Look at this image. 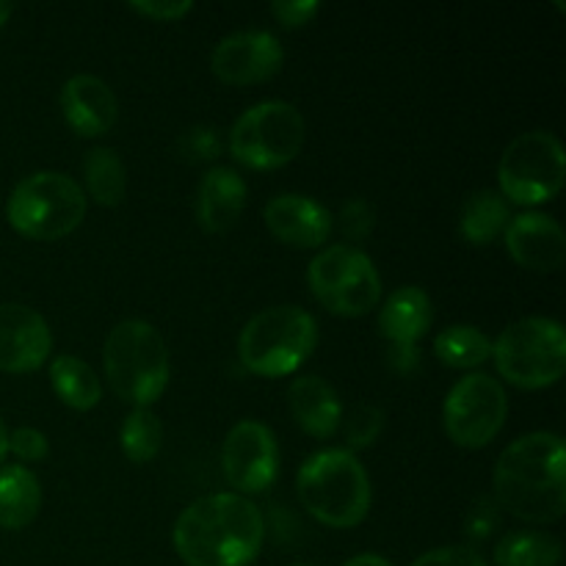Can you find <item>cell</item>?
<instances>
[{
  "label": "cell",
  "mask_w": 566,
  "mask_h": 566,
  "mask_svg": "<svg viewBox=\"0 0 566 566\" xmlns=\"http://www.w3.org/2000/svg\"><path fill=\"white\" fill-rule=\"evenodd\" d=\"M497 503L525 523L551 525L566 512V448L553 431H534L501 453L492 473Z\"/></svg>",
  "instance_id": "1"
},
{
  "label": "cell",
  "mask_w": 566,
  "mask_h": 566,
  "mask_svg": "<svg viewBox=\"0 0 566 566\" xmlns=\"http://www.w3.org/2000/svg\"><path fill=\"white\" fill-rule=\"evenodd\" d=\"M260 509L235 492L193 501L175 525L177 556L186 566H249L263 547Z\"/></svg>",
  "instance_id": "2"
},
{
  "label": "cell",
  "mask_w": 566,
  "mask_h": 566,
  "mask_svg": "<svg viewBox=\"0 0 566 566\" xmlns=\"http://www.w3.org/2000/svg\"><path fill=\"white\" fill-rule=\"evenodd\" d=\"M302 506L329 528H354L370 512V479L346 448L313 453L296 475Z\"/></svg>",
  "instance_id": "3"
},
{
  "label": "cell",
  "mask_w": 566,
  "mask_h": 566,
  "mask_svg": "<svg viewBox=\"0 0 566 566\" xmlns=\"http://www.w3.org/2000/svg\"><path fill=\"white\" fill-rule=\"evenodd\" d=\"M105 376L122 401L149 409L169 385V348L147 321H122L105 337Z\"/></svg>",
  "instance_id": "4"
},
{
  "label": "cell",
  "mask_w": 566,
  "mask_h": 566,
  "mask_svg": "<svg viewBox=\"0 0 566 566\" xmlns=\"http://www.w3.org/2000/svg\"><path fill=\"white\" fill-rule=\"evenodd\" d=\"M315 346H318V324L313 315L293 304H282L249 318L238 337V357L249 374L280 379L296 374Z\"/></svg>",
  "instance_id": "5"
},
{
  "label": "cell",
  "mask_w": 566,
  "mask_h": 566,
  "mask_svg": "<svg viewBox=\"0 0 566 566\" xmlns=\"http://www.w3.org/2000/svg\"><path fill=\"white\" fill-rule=\"evenodd\" d=\"M495 368L520 390H545L566 370L564 326L553 318H523L509 324L492 343Z\"/></svg>",
  "instance_id": "6"
},
{
  "label": "cell",
  "mask_w": 566,
  "mask_h": 566,
  "mask_svg": "<svg viewBox=\"0 0 566 566\" xmlns=\"http://www.w3.org/2000/svg\"><path fill=\"white\" fill-rule=\"evenodd\" d=\"M9 224L33 241H59L75 232L86 216V193L61 171H36L11 191Z\"/></svg>",
  "instance_id": "7"
},
{
  "label": "cell",
  "mask_w": 566,
  "mask_h": 566,
  "mask_svg": "<svg viewBox=\"0 0 566 566\" xmlns=\"http://www.w3.org/2000/svg\"><path fill=\"white\" fill-rule=\"evenodd\" d=\"M307 125L296 105L269 99L238 116L230 130V153L247 169L271 171L287 166L304 147Z\"/></svg>",
  "instance_id": "8"
},
{
  "label": "cell",
  "mask_w": 566,
  "mask_h": 566,
  "mask_svg": "<svg viewBox=\"0 0 566 566\" xmlns=\"http://www.w3.org/2000/svg\"><path fill=\"white\" fill-rule=\"evenodd\" d=\"M307 280L313 296L332 315L343 318L368 315L381 302V276L374 260L348 243H337L315 254Z\"/></svg>",
  "instance_id": "9"
},
{
  "label": "cell",
  "mask_w": 566,
  "mask_h": 566,
  "mask_svg": "<svg viewBox=\"0 0 566 566\" xmlns=\"http://www.w3.org/2000/svg\"><path fill=\"white\" fill-rule=\"evenodd\" d=\"M564 144L547 130H531L514 138L497 164L501 197L534 208L551 202L564 188Z\"/></svg>",
  "instance_id": "10"
},
{
  "label": "cell",
  "mask_w": 566,
  "mask_h": 566,
  "mask_svg": "<svg viewBox=\"0 0 566 566\" xmlns=\"http://www.w3.org/2000/svg\"><path fill=\"white\" fill-rule=\"evenodd\" d=\"M506 390L495 376L470 374L451 387L446 398V431L459 448H486L506 423Z\"/></svg>",
  "instance_id": "11"
},
{
  "label": "cell",
  "mask_w": 566,
  "mask_h": 566,
  "mask_svg": "<svg viewBox=\"0 0 566 566\" xmlns=\"http://www.w3.org/2000/svg\"><path fill=\"white\" fill-rule=\"evenodd\" d=\"M221 468L235 495H258L274 486L280 473V451L271 429L258 420H241L232 426L221 448Z\"/></svg>",
  "instance_id": "12"
},
{
  "label": "cell",
  "mask_w": 566,
  "mask_h": 566,
  "mask_svg": "<svg viewBox=\"0 0 566 566\" xmlns=\"http://www.w3.org/2000/svg\"><path fill=\"white\" fill-rule=\"evenodd\" d=\"M282 44L269 31H241L221 39L210 55V70L227 86H254L280 72Z\"/></svg>",
  "instance_id": "13"
},
{
  "label": "cell",
  "mask_w": 566,
  "mask_h": 566,
  "mask_svg": "<svg viewBox=\"0 0 566 566\" xmlns=\"http://www.w3.org/2000/svg\"><path fill=\"white\" fill-rule=\"evenodd\" d=\"M53 352L50 326L25 304H0V374H33Z\"/></svg>",
  "instance_id": "14"
},
{
  "label": "cell",
  "mask_w": 566,
  "mask_h": 566,
  "mask_svg": "<svg viewBox=\"0 0 566 566\" xmlns=\"http://www.w3.org/2000/svg\"><path fill=\"white\" fill-rule=\"evenodd\" d=\"M271 235L293 249H318L332 235V213L302 193H280L265 205Z\"/></svg>",
  "instance_id": "15"
},
{
  "label": "cell",
  "mask_w": 566,
  "mask_h": 566,
  "mask_svg": "<svg viewBox=\"0 0 566 566\" xmlns=\"http://www.w3.org/2000/svg\"><path fill=\"white\" fill-rule=\"evenodd\" d=\"M503 235H506L509 254L523 269L551 274V271H558L564 265L566 235L553 216L523 213L509 221Z\"/></svg>",
  "instance_id": "16"
},
{
  "label": "cell",
  "mask_w": 566,
  "mask_h": 566,
  "mask_svg": "<svg viewBox=\"0 0 566 566\" xmlns=\"http://www.w3.org/2000/svg\"><path fill=\"white\" fill-rule=\"evenodd\" d=\"M61 111L77 136L94 138L114 127L119 103L105 81L94 75H75L61 88Z\"/></svg>",
  "instance_id": "17"
},
{
  "label": "cell",
  "mask_w": 566,
  "mask_h": 566,
  "mask_svg": "<svg viewBox=\"0 0 566 566\" xmlns=\"http://www.w3.org/2000/svg\"><path fill=\"white\" fill-rule=\"evenodd\" d=\"M287 407L293 420L307 431L310 437L329 440L337 434L343 423V403L335 387L321 376H298L287 387Z\"/></svg>",
  "instance_id": "18"
},
{
  "label": "cell",
  "mask_w": 566,
  "mask_h": 566,
  "mask_svg": "<svg viewBox=\"0 0 566 566\" xmlns=\"http://www.w3.org/2000/svg\"><path fill=\"white\" fill-rule=\"evenodd\" d=\"M243 208H247V182L241 180L238 171L227 169V166H216L202 177L197 197V216L205 232L221 235V232L232 230L241 219Z\"/></svg>",
  "instance_id": "19"
},
{
  "label": "cell",
  "mask_w": 566,
  "mask_h": 566,
  "mask_svg": "<svg viewBox=\"0 0 566 566\" xmlns=\"http://www.w3.org/2000/svg\"><path fill=\"white\" fill-rule=\"evenodd\" d=\"M434 307L423 287H398L390 293L379 313V329L392 346H418L431 329Z\"/></svg>",
  "instance_id": "20"
},
{
  "label": "cell",
  "mask_w": 566,
  "mask_h": 566,
  "mask_svg": "<svg viewBox=\"0 0 566 566\" xmlns=\"http://www.w3.org/2000/svg\"><path fill=\"white\" fill-rule=\"evenodd\" d=\"M42 486L39 479L22 464L0 468V528L22 531L39 517Z\"/></svg>",
  "instance_id": "21"
},
{
  "label": "cell",
  "mask_w": 566,
  "mask_h": 566,
  "mask_svg": "<svg viewBox=\"0 0 566 566\" xmlns=\"http://www.w3.org/2000/svg\"><path fill=\"white\" fill-rule=\"evenodd\" d=\"M50 385H53L55 396L77 412H88L103 398V385L94 368L83 359L72 357V354H59L50 363Z\"/></svg>",
  "instance_id": "22"
},
{
  "label": "cell",
  "mask_w": 566,
  "mask_h": 566,
  "mask_svg": "<svg viewBox=\"0 0 566 566\" xmlns=\"http://www.w3.org/2000/svg\"><path fill=\"white\" fill-rule=\"evenodd\" d=\"M512 213H509L506 199L497 191H475L470 193L464 202L462 216H459V227L462 235L475 247H490L497 238L506 232Z\"/></svg>",
  "instance_id": "23"
},
{
  "label": "cell",
  "mask_w": 566,
  "mask_h": 566,
  "mask_svg": "<svg viewBox=\"0 0 566 566\" xmlns=\"http://www.w3.org/2000/svg\"><path fill=\"white\" fill-rule=\"evenodd\" d=\"M562 556V542L545 531H512L495 547L497 566H558Z\"/></svg>",
  "instance_id": "24"
},
{
  "label": "cell",
  "mask_w": 566,
  "mask_h": 566,
  "mask_svg": "<svg viewBox=\"0 0 566 566\" xmlns=\"http://www.w3.org/2000/svg\"><path fill=\"white\" fill-rule=\"evenodd\" d=\"M83 177H86L88 197L103 208L122 205L127 191L125 164L111 147H94L83 160Z\"/></svg>",
  "instance_id": "25"
},
{
  "label": "cell",
  "mask_w": 566,
  "mask_h": 566,
  "mask_svg": "<svg viewBox=\"0 0 566 566\" xmlns=\"http://www.w3.org/2000/svg\"><path fill=\"white\" fill-rule=\"evenodd\" d=\"M434 354L448 368H479L492 357V340L475 326H448L434 337Z\"/></svg>",
  "instance_id": "26"
},
{
  "label": "cell",
  "mask_w": 566,
  "mask_h": 566,
  "mask_svg": "<svg viewBox=\"0 0 566 566\" xmlns=\"http://www.w3.org/2000/svg\"><path fill=\"white\" fill-rule=\"evenodd\" d=\"M119 446L133 464L153 462L164 446V426H160L158 415L153 409H133L122 423Z\"/></svg>",
  "instance_id": "27"
},
{
  "label": "cell",
  "mask_w": 566,
  "mask_h": 566,
  "mask_svg": "<svg viewBox=\"0 0 566 566\" xmlns=\"http://www.w3.org/2000/svg\"><path fill=\"white\" fill-rule=\"evenodd\" d=\"M340 426L348 451H363L379 440L381 429H385V412L379 407H370V403H357V407L348 409Z\"/></svg>",
  "instance_id": "28"
},
{
  "label": "cell",
  "mask_w": 566,
  "mask_h": 566,
  "mask_svg": "<svg viewBox=\"0 0 566 566\" xmlns=\"http://www.w3.org/2000/svg\"><path fill=\"white\" fill-rule=\"evenodd\" d=\"M376 227V208L368 199H352L340 210V230L352 243L365 241Z\"/></svg>",
  "instance_id": "29"
},
{
  "label": "cell",
  "mask_w": 566,
  "mask_h": 566,
  "mask_svg": "<svg viewBox=\"0 0 566 566\" xmlns=\"http://www.w3.org/2000/svg\"><path fill=\"white\" fill-rule=\"evenodd\" d=\"M412 566H486V562L479 551H473V547L451 545L423 553Z\"/></svg>",
  "instance_id": "30"
},
{
  "label": "cell",
  "mask_w": 566,
  "mask_h": 566,
  "mask_svg": "<svg viewBox=\"0 0 566 566\" xmlns=\"http://www.w3.org/2000/svg\"><path fill=\"white\" fill-rule=\"evenodd\" d=\"M48 437L31 426H22V429H14V434H9V451L22 462H42L48 457Z\"/></svg>",
  "instance_id": "31"
},
{
  "label": "cell",
  "mask_w": 566,
  "mask_h": 566,
  "mask_svg": "<svg viewBox=\"0 0 566 566\" xmlns=\"http://www.w3.org/2000/svg\"><path fill=\"white\" fill-rule=\"evenodd\" d=\"M318 9L321 6L315 0H276V3H271V14L285 28L307 25L318 14Z\"/></svg>",
  "instance_id": "32"
},
{
  "label": "cell",
  "mask_w": 566,
  "mask_h": 566,
  "mask_svg": "<svg viewBox=\"0 0 566 566\" xmlns=\"http://www.w3.org/2000/svg\"><path fill=\"white\" fill-rule=\"evenodd\" d=\"M130 9L136 11V14L147 17V20L177 22L182 20L188 11H193V3L191 0H147V3L138 0V3H130Z\"/></svg>",
  "instance_id": "33"
},
{
  "label": "cell",
  "mask_w": 566,
  "mask_h": 566,
  "mask_svg": "<svg viewBox=\"0 0 566 566\" xmlns=\"http://www.w3.org/2000/svg\"><path fill=\"white\" fill-rule=\"evenodd\" d=\"M180 149L182 155H188L193 160H210L221 153V142L216 136V130H210V127H193V130H188L182 136Z\"/></svg>",
  "instance_id": "34"
},
{
  "label": "cell",
  "mask_w": 566,
  "mask_h": 566,
  "mask_svg": "<svg viewBox=\"0 0 566 566\" xmlns=\"http://www.w3.org/2000/svg\"><path fill=\"white\" fill-rule=\"evenodd\" d=\"M392 370L401 376H412L420 370V348L418 346H392L390 357H387Z\"/></svg>",
  "instance_id": "35"
},
{
  "label": "cell",
  "mask_w": 566,
  "mask_h": 566,
  "mask_svg": "<svg viewBox=\"0 0 566 566\" xmlns=\"http://www.w3.org/2000/svg\"><path fill=\"white\" fill-rule=\"evenodd\" d=\"M343 566H392V564L387 562V558L376 556V553H363V556L348 558V562L343 564Z\"/></svg>",
  "instance_id": "36"
},
{
  "label": "cell",
  "mask_w": 566,
  "mask_h": 566,
  "mask_svg": "<svg viewBox=\"0 0 566 566\" xmlns=\"http://www.w3.org/2000/svg\"><path fill=\"white\" fill-rule=\"evenodd\" d=\"M6 453H9V431H6L3 420H0V464H3Z\"/></svg>",
  "instance_id": "37"
},
{
  "label": "cell",
  "mask_w": 566,
  "mask_h": 566,
  "mask_svg": "<svg viewBox=\"0 0 566 566\" xmlns=\"http://www.w3.org/2000/svg\"><path fill=\"white\" fill-rule=\"evenodd\" d=\"M9 17H11V3L0 0V31H3V25L9 22Z\"/></svg>",
  "instance_id": "38"
},
{
  "label": "cell",
  "mask_w": 566,
  "mask_h": 566,
  "mask_svg": "<svg viewBox=\"0 0 566 566\" xmlns=\"http://www.w3.org/2000/svg\"><path fill=\"white\" fill-rule=\"evenodd\" d=\"M293 566H313V564H293Z\"/></svg>",
  "instance_id": "39"
}]
</instances>
